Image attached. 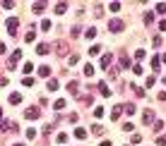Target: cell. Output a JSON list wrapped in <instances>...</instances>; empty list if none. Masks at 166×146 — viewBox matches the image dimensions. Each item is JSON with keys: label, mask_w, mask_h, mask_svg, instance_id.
I'll list each match as a JSON object with an SVG mask.
<instances>
[{"label": "cell", "mask_w": 166, "mask_h": 146, "mask_svg": "<svg viewBox=\"0 0 166 146\" xmlns=\"http://www.w3.org/2000/svg\"><path fill=\"white\" fill-rule=\"evenodd\" d=\"M39 115H41V108L39 105H29L27 110H24V117L27 120H34V117H39Z\"/></svg>", "instance_id": "obj_1"}, {"label": "cell", "mask_w": 166, "mask_h": 146, "mask_svg": "<svg viewBox=\"0 0 166 146\" xmlns=\"http://www.w3.org/2000/svg\"><path fill=\"white\" fill-rule=\"evenodd\" d=\"M20 58H22V48H17V50L12 53V55H10V62H7V67H10V69H14V67H17V62H20Z\"/></svg>", "instance_id": "obj_2"}, {"label": "cell", "mask_w": 166, "mask_h": 146, "mask_svg": "<svg viewBox=\"0 0 166 146\" xmlns=\"http://www.w3.org/2000/svg\"><path fill=\"white\" fill-rule=\"evenodd\" d=\"M5 26H7V31H10V34H14V31H17V26H20V19H17V17H10V19L5 22Z\"/></svg>", "instance_id": "obj_3"}, {"label": "cell", "mask_w": 166, "mask_h": 146, "mask_svg": "<svg viewBox=\"0 0 166 146\" xmlns=\"http://www.w3.org/2000/svg\"><path fill=\"white\" fill-rule=\"evenodd\" d=\"M108 31H113V34H116V31H123V22H120V19H111V22H108Z\"/></svg>", "instance_id": "obj_4"}, {"label": "cell", "mask_w": 166, "mask_h": 146, "mask_svg": "<svg viewBox=\"0 0 166 146\" xmlns=\"http://www.w3.org/2000/svg\"><path fill=\"white\" fill-rule=\"evenodd\" d=\"M67 43L65 41H58V43H55V53H58V55H67Z\"/></svg>", "instance_id": "obj_5"}, {"label": "cell", "mask_w": 166, "mask_h": 146, "mask_svg": "<svg viewBox=\"0 0 166 146\" xmlns=\"http://www.w3.org/2000/svg\"><path fill=\"white\" fill-rule=\"evenodd\" d=\"M142 122L144 125H154V110H144L142 113Z\"/></svg>", "instance_id": "obj_6"}, {"label": "cell", "mask_w": 166, "mask_h": 146, "mask_svg": "<svg viewBox=\"0 0 166 146\" xmlns=\"http://www.w3.org/2000/svg\"><path fill=\"white\" fill-rule=\"evenodd\" d=\"M111 62H113V55L111 53H106V55H101V60H99V65H101V69H106Z\"/></svg>", "instance_id": "obj_7"}, {"label": "cell", "mask_w": 166, "mask_h": 146, "mask_svg": "<svg viewBox=\"0 0 166 146\" xmlns=\"http://www.w3.org/2000/svg\"><path fill=\"white\" fill-rule=\"evenodd\" d=\"M67 91H70L72 96L80 98V84H77V82H70V84H67Z\"/></svg>", "instance_id": "obj_8"}, {"label": "cell", "mask_w": 166, "mask_h": 146, "mask_svg": "<svg viewBox=\"0 0 166 146\" xmlns=\"http://www.w3.org/2000/svg\"><path fill=\"white\" fill-rule=\"evenodd\" d=\"M48 50H51V48H48L46 43H39V46H36V53H39V55H48Z\"/></svg>", "instance_id": "obj_9"}, {"label": "cell", "mask_w": 166, "mask_h": 146, "mask_svg": "<svg viewBox=\"0 0 166 146\" xmlns=\"http://www.w3.org/2000/svg\"><path fill=\"white\" fill-rule=\"evenodd\" d=\"M39 77H51V67L48 65H41L39 67Z\"/></svg>", "instance_id": "obj_10"}, {"label": "cell", "mask_w": 166, "mask_h": 146, "mask_svg": "<svg viewBox=\"0 0 166 146\" xmlns=\"http://www.w3.org/2000/svg\"><path fill=\"white\" fill-rule=\"evenodd\" d=\"M67 10V3H55V14H63Z\"/></svg>", "instance_id": "obj_11"}, {"label": "cell", "mask_w": 166, "mask_h": 146, "mask_svg": "<svg viewBox=\"0 0 166 146\" xmlns=\"http://www.w3.org/2000/svg\"><path fill=\"white\" fill-rule=\"evenodd\" d=\"M34 39H36V31H34V26H31V29L27 31V36H24V41H27V43H31Z\"/></svg>", "instance_id": "obj_12"}, {"label": "cell", "mask_w": 166, "mask_h": 146, "mask_svg": "<svg viewBox=\"0 0 166 146\" xmlns=\"http://www.w3.org/2000/svg\"><path fill=\"white\" fill-rule=\"evenodd\" d=\"M58 79H48V91H58Z\"/></svg>", "instance_id": "obj_13"}, {"label": "cell", "mask_w": 166, "mask_h": 146, "mask_svg": "<svg viewBox=\"0 0 166 146\" xmlns=\"http://www.w3.org/2000/svg\"><path fill=\"white\" fill-rule=\"evenodd\" d=\"M84 77H94V65H84Z\"/></svg>", "instance_id": "obj_14"}, {"label": "cell", "mask_w": 166, "mask_h": 146, "mask_svg": "<svg viewBox=\"0 0 166 146\" xmlns=\"http://www.w3.org/2000/svg\"><path fill=\"white\" fill-rule=\"evenodd\" d=\"M159 65H161V58H157V55H154V58H152V69H154V72H159Z\"/></svg>", "instance_id": "obj_15"}, {"label": "cell", "mask_w": 166, "mask_h": 146, "mask_svg": "<svg viewBox=\"0 0 166 146\" xmlns=\"http://www.w3.org/2000/svg\"><path fill=\"white\" fill-rule=\"evenodd\" d=\"M53 108H55V110H63V108H65V98H58L53 103Z\"/></svg>", "instance_id": "obj_16"}, {"label": "cell", "mask_w": 166, "mask_h": 146, "mask_svg": "<svg viewBox=\"0 0 166 146\" xmlns=\"http://www.w3.org/2000/svg\"><path fill=\"white\" fill-rule=\"evenodd\" d=\"M120 113H123V108H118V105H116V108H113V113H111V120H118V117H120Z\"/></svg>", "instance_id": "obj_17"}, {"label": "cell", "mask_w": 166, "mask_h": 146, "mask_svg": "<svg viewBox=\"0 0 166 146\" xmlns=\"http://www.w3.org/2000/svg\"><path fill=\"white\" fill-rule=\"evenodd\" d=\"M43 7H46L43 3H34V7H31V10H34L36 14H41V12H43Z\"/></svg>", "instance_id": "obj_18"}, {"label": "cell", "mask_w": 166, "mask_h": 146, "mask_svg": "<svg viewBox=\"0 0 166 146\" xmlns=\"http://www.w3.org/2000/svg\"><path fill=\"white\" fill-rule=\"evenodd\" d=\"M75 137H77V139H84V137H87V130H82V127H77V130H75Z\"/></svg>", "instance_id": "obj_19"}, {"label": "cell", "mask_w": 166, "mask_h": 146, "mask_svg": "<svg viewBox=\"0 0 166 146\" xmlns=\"http://www.w3.org/2000/svg\"><path fill=\"white\" fill-rule=\"evenodd\" d=\"M152 22H154V12L149 10V12H147V14H144V24H152Z\"/></svg>", "instance_id": "obj_20"}, {"label": "cell", "mask_w": 166, "mask_h": 146, "mask_svg": "<svg viewBox=\"0 0 166 146\" xmlns=\"http://www.w3.org/2000/svg\"><path fill=\"white\" fill-rule=\"evenodd\" d=\"M91 134H96V137L104 134V127H101V125H94V127H91Z\"/></svg>", "instance_id": "obj_21"}, {"label": "cell", "mask_w": 166, "mask_h": 146, "mask_svg": "<svg viewBox=\"0 0 166 146\" xmlns=\"http://www.w3.org/2000/svg\"><path fill=\"white\" fill-rule=\"evenodd\" d=\"M120 65H123V67H130V60H128L125 53H120Z\"/></svg>", "instance_id": "obj_22"}, {"label": "cell", "mask_w": 166, "mask_h": 146, "mask_svg": "<svg viewBox=\"0 0 166 146\" xmlns=\"http://www.w3.org/2000/svg\"><path fill=\"white\" fill-rule=\"evenodd\" d=\"M99 89H101V96H111V89L106 84H99Z\"/></svg>", "instance_id": "obj_23"}, {"label": "cell", "mask_w": 166, "mask_h": 146, "mask_svg": "<svg viewBox=\"0 0 166 146\" xmlns=\"http://www.w3.org/2000/svg\"><path fill=\"white\" fill-rule=\"evenodd\" d=\"M20 101H22L20 94H10V103H20Z\"/></svg>", "instance_id": "obj_24"}, {"label": "cell", "mask_w": 166, "mask_h": 146, "mask_svg": "<svg viewBox=\"0 0 166 146\" xmlns=\"http://www.w3.org/2000/svg\"><path fill=\"white\" fill-rule=\"evenodd\" d=\"M41 31H51V22H48V19L41 22Z\"/></svg>", "instance_id": "obj_25"}, {"label": "cell", "mask_w": 166, "mask_h": 146, "mask_svg": "<svg viewBox=\"0 0 166 146\" xmlns=\"http://www.w3.org/2000/svg\"><path fill=\"white\" fill-rule=\"evenodd\" d=\"M157 12H159V14H166V3H159V5H157Z\"/></svg>", "instance_id": "obj_26"}, {"label": "cell", "mask_w": 166, "mask_h": 146, "mask_svg": "<svg viewBox=\"0 0 166 146\" xmlns=\"http://www.w3.org/2000/svg\"><path fill=\"white\" fill-rule=\"evenodd\" d=\"M84 36H87V39H94V36H96V29H87Z\"/></svg>", "instance_id": "obj_27"}, {"label": "cell", "mask_w": 166, "mask_h": 146, "mask_svg": "<svg viewBox=\"0 0 166 146\" xmlns=\"http://www.w3.org/2000/svg\"><path fill=\"white\" fill-rule=\"evenodd\" d=\"M108 10H111V12H118V10H120V3H111Z\"/></svg>", "instance_id": "obj_28"}, {"label": "cell", "mask_w": 166, "mask_h": 146, "mask_svg": "<svg viewBox=\"0 0 166 146\" xmlns=\"http://www.w3.org/2000/svg\"><path fill=\"white\" fill-rule=\"evenodd\" d=\"M154 130H157V132L164 130V122H161V120H154Z\"/></svg>", "instance_id": "obj_29"}, {"label": "cell", "mask_w": 166, "mask_h": 146, "mask_svg": "<svg viewBox=\"0 0 166 146\" xmlns=\"http://www.w3.org/2000/svg\"><path fill=\"white\" fill-rule=\"evenodd\" d=\"M31 69H34V65H31V62H27V65L22 67V72H24V74H29V72H31Z\"/></svg>", "instance_id": "obj_30"}, {"label": "cell", "mask_w": 166, "mask_h": 146, "mask_svg": "<svg viewBox=\"0 0 166 146\" xmlns=\"http://www.w3.org/2000/svg\"><path fill=\"white\" fill-rule=\"evenodd\" d=\"M36 137V130H34V127H29V130H27V139H34Z\"/></svg>", "instance_id": "obj_31"}, {"label": "cell", "mask_w": 166, "mask_h": 146, "mask_svg": "<svg viewBox=\"0 0 166 146\" xmlns=\"http://www.w3.org/2000/svg\"><path fill=\"white\" fill-rule=\"evenodd\" d=\"M55 139H58V144H65V141H67V134H63V132H60Z\"/></svg>", "instance_id": "obj_32"}, {"label": "cell", "mask_w": 166, "mask_h": 146, "mask_svg": "<svg viewBox=\"0 0 166 146\" xmlns=\"http://www.w3.org/2000/svg\"><path fill=\"white\" fill-rule=\"evenodd\" d=\"M99 50H101L99 46H91V48H89V55H99Z\"/></svg>", "instance_id": "obj_33"}, {"label": "cell", "mask_w": 166, "mask_h": 146, "mask_svg": "<svg viewBox=\"0 0 166 146\" xmlns=\"http://www.w3.org/2000/svg\"><path fill=\"white\" fill-rule=\"evenodd\" d=\"M31 84H34L31 77H24V79H22V86H31Z\"/></svg>", "instance_id": "obj_34"}, {"label": "cell", "mask_w": 166, "mask_h": 146, "mask_svg": "<svg viewBox=\"0 0 166 146\" xmlns=\"http://www.w3.org/2000/svg\"><path fill=\"white\" fill-rule=\"evenodd\" d=\"M123 110H125L128 115H133V113H135V105H125V108H123Z\"/></svg>", "instance_id": "obj_35"}, {"label": "cell", "mask_w": 166, "mask_h": 146, "mask_svg": "<svg viewBox=\"0 0 166 146\" xmlns=\"http://www.w3.org/2000/svg\"><path fill=\"white\" fill-rule=\"evenodd\" d=\"M80 62V55H70V65H77Z\"/></svg>", "instance_id": "obj_36"}, {"label": "cell", "mask_w": 166, "mask_h": 146, "mask_svg": "<svg viewBox=\"0 0 166 146\" xmlns=\"http://www.w3.org/2000/svg\"><path fill=\"white\" fill-rule=\"evenodd\" d=\"M157 146H166V137H159L157 139Z\"/></svg>", "instance_id": "obj_37"}, {"label": "cell", "mask_w": 166, "mask_h": 146, "mask_svg": "<svg viewBox=\"0 0 166 146\" xmlns=\"http://www.w3.org/2000/svg\"><path fill=\"white\" fill-rule=\"evenodd\" d=\"M5 50H7V46H5L3 41H0V55H5Z\"/></svg>", "instance_id": "obj_38"}, {"label": "cell", "mask_w": 166, "mask_h": 146, "mask_svg": "<svg viewBox=\"0 0 166 146\" xmlns=\"http://www.w3.org/2000/svg\"><path fill=\"white\" fill-rule=\"evenodd\" d=\"M159 31H166V22H159Z\"/></svg>", "instance_id": "obj_39"}, {"label": "cell", "mask_w": 166, "mask_h": 146, "mask_svg": "<svg viewBox=\"0 0 166 146\" xmlns=\"http://www.w3.org/2000/svg\"><path fill=\"white\" fill-rule=\"evenodd\" d=\"M159 101H166V91H161V94H159Z\"/></svg>", "instance_id": "obj_40"}, {"label": "cell", "mask_w": 166, "mask_h": 146, "mask_svg": "<svg viewBox=\"0 0 166 146\" xmlns=\"http://www.w3.org/2000/svg\"><path fill=\"white\" fill-rule=\"evenodd\" d=\"M161 62H166V53H164V55H161Z\"/></svg>", "instance_id": "obj_41"}, {"label": "cell", "mask_w": 166, "mask_h": 146, "mask_svg": "<svg viewBox=\"0 0 166 146\" xmlns=\"http://www.w3.org/2000/svg\"><path fill=\"white\" fill-rule=\"evenodd\" d=\"M14 146H24V144H14Z\"/></svg>", "instance_id": "obj_42"}]
</instances>
